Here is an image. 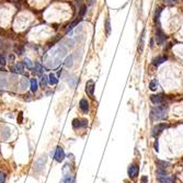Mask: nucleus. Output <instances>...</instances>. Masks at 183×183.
Segmentation results:
<instances>
[{
  "mask_svg": "<svg viewBox=\"0 0 183 183\" xmlns=\"http://www.w3.org/2000/svg\"><path fill=\"white\" fill-rule=\"evenodd\" d=\"M79 109L80 111L84 113V114H88L90 111V105H89V102L87 101V99H81L80 102H79Z\"/></svg>",
  "mask_w": 183,
  "mask_h": 183,
  "instance_id": "7",
  "label": "nucleus"
},
{
  "mask_svg": "<svg viewBox=\"0 0 183 183\" xmlns=\"http://www.w3.org/2000/svg\"><path fill=\"white\" fill-rule=\"evenodd\" d=\"M150 101L155 105H160L163 102V94H161V93H159V94H151L150 95Z\"/></svg>",
  "mask_w": 183,
  "mask_h": 183,
  "instance_id": "9",
  "label": "nucleus"
},
{
  "mask_svg": "<svg viewBox=\"0 0 183 183\" xmlns=\"http://www.w3.org/2000/svg\"><path fill=\"white\" fill-rule=\"evenodd\" d=\"M86 10H87V9H86V6H82V7H81V10H80V17H81V18L85 15Z\"/></svg>",
  "mask_w": 183,
  "mask_h": 183,
  "instance_id": "29",
  "label": "nucleus"
},
{
  "mask_svg": "<svg viewBox=\"0 0 183 183\" xmlns=\"http://www.w3.org/2000/svg\"><path fill=\"white\" fill-rule=\"evenodd\" d=\"M23 62H24V65H25L28 68H32V62H31L29 58H24Z\"/></svg>",
  "mask_w": 183,
  "mask_h": 183,
  "instance_id": "26",
  "label": "nucleus"
},
{
  "mask_svg": "<svg viewBox=\"0 0 183 183\" xmlns=\"http://www.w3.org/2000/svg\"><path fill=\"white\" fill-rule=\"evenodd\" d=\"M166 40H167V35L163 33V31L161 29L158 28L157 31H156V42L158 43L159 45H162L163 43L166 42Z\"/></svg>",
  "mask_w": 183,
  "mask_h": 183,
  "instance_id": "5",
  "label": "nucleus"
},
{
  "mask_svg": "<svg viewBox=\"0 0 183 183\" xmlns=\"http://www.w3.org/2000/svg\"><path fill=\"white\" fill-rule=\"evenodd\" d=\"M139 183H148V176H143L141 178V182Z\"/></svg>",
  "mask_w": 183,
  "mask_h": 183,
  "instance_id": "28",
  "label": "nucleus"
},
{
  "mask_svg": "<svg viewBox=\"0 0 183 183\" xmlns=\"http://www.w3.org/2000/svg\"><path fill=\"white\" fill-rule=\"evenodd\" d=\"M167 113H168V106L167 105H156L150 111V117L155 122L162 121L167 117Z\"/></svg>",
  "mask_w": 183,
  "mask_h": 183,
  "instance_id": "1",
  "label": "nucleus"
},
{
  "mask_svg": "<svg viewBox=\"0 0 183 183\" xmlns=\"http://www.w3.org/2000/svg\"><path fill=\"white\" fill-rule=\"evenodd\" d=\"M157 88H158V81L154 79V80H151L150 81V84H149V89L151 90V91H156L157 90Z\"/></svg>",
  "mask_w": 183,
  "mask_h": 183,
  "instance_id": "19",
  "label": "nucleus"
},
{
  "mask_svg": "<svg viewBox=\"0 0 183 183\" xmlns=\"http://www.w3.org/2000/svg\"><path fill=\"white\" fill-rule=\"evenodd\" d=\"M6 63H7V60H6L5 56L2 54H0V66H5Z\"/></svg>",
  "mask_w": 183,
  "mask_h": 183,
  "instance_id": "27",
  "label": "nucleus"
},
{
  "mask_svg": "<svg viewBox=\"0 0 183 183\" xmlns=\"http://www.w3.org/2000/svg\"><path fill=\"white\" fill-rule=\"evenodd\" d=\"M30 88H31V91L33 92V93H35L37 91V89H38V84H37V80L36 79H31V81H30Z\"/></svg>",
  "mask_w": 183,
  "mask_h": 183,
  "instance_id": "14",
  "label": "nucleus"
},
{
  "mask_svg": "<svg viewBox=\"0 0 183 183\" xmlns=\"http://www.w3.org/2000/svg\"><path fill=\"white\" fill-rule=\"evenodd\" d=\"M154 147H155V150H156V151L158 152V151H159V149H158V141H155V146H154Z\"/></svg>",
  "mask_w": 183,
  "mask_h": 183,
  "instance_id": "32",
  "label": "nucleus"
},
{
  "mask_svg": "<svg viewBox=\"0 0 183 183\" xmlns=\"http://www.w3.org/2000/svg\"><path fill=\"white\" fill-rule=\"evenodd\" d=\"M166 60H167V57H166V56H159V57H157V58H155V59H154L152 65H154V66H156V67H158L159 65L163 64L164 62H166Z\"/></svg>",
  "mask_w": 183,
  "mask_h": 183,
  "instance_id": "13",
  "label": "nucleus"
},
{
  "mask_svg": "<svg viewBox=\"0 0 183 183\" xmlns=\"http://www.w3.org/2000/svg\"><path fill=\"white\" fill-rule=\"evenodd\" d=\"M54 159L57 162H62L65 159V151H64V149L60 146H58L55 149V151H54Z\"/></svg>",
  "mask_w": 183,
  "mask_h": 183,
  "instance_id": "4",
  "label": "nucleus"
},
{
  "mask_svg": "<svg viewBox=\"0 0 183 183\" xmlns=\"http://www.w3.org/2000/svg\"><path fill=\"white\" fill-rule=\"evenodd\" d=\"M14 50L17 52L18 55H22L23 52H24V47H23V46H15V47H14Z\"/></svg>",
  "mask_w": 183,
  "mask_h": 183,
  "instance_id": "23",
  "label": "nucleus"
},
{
  "mask_svg": "<svg viewBox=\"0 0 183 183\" xmlns=\"http://www.w3.org/2000/svg\"><path fill=\"white\" fill-rule=\"evenodd\" d=\"M138 172H139V167H138L136 163L129 164L128 170H127V173H128V176H129L131 179H136L137 176H138Z\"/></svg>",
  "mask_w": 183,
  "mask_h": 183,
  "instance_id": "3",
  "label": "nucleus"
},
{
  "mask_svg": "<svg viewBox=\"0 0 183 183\" xmlns=\"http://www.w3.org/2000/svg\"><path fill=\"white\" fill-rule=\"evenodd\" d=\"M76 81H77V80H76V79H75V78H71L70 80H68V84H69V82H70V84H71V86H72V87H75V82H76Z\"/></svg>",
  "mask_w": 183,
  "mask_h": 183,
  "instance_id": "30",
  "label": "nucleus"
},
{
  "mask_svg": "<svg viewBox=\"0 0 183 183\" xmlns=\"http://www.w3.org/2000/svg\"><path fill=\"white\" fill-rule=\"evenodd\" d=\"M167 5H173L174 3V0H163Z\"/></svg>",
  "mask_w": 183,
  "mask_h": 183,
  "instance_id": "31",
  "label": "nucleus"
},
{
  "mask_svg": "<svg viewBox=\"0 0 183 183\" xmlns=\"http://www.w3.org/2000/svg\"><path fill=\"white\" fill-rule=\"evenodd\" d=\"M156 164L158 167V169H163L166 170L168 167H170V162L168 161H163V160H157L156 161Z\"/></svg>",
  "mask_w": 183,
  "mask_h": 183,
  "instance_id": "12",
  "label": "nucleus"
},
{
  "mask_svg": "<svg viewBox=\"0 0 183 183\" xmlns=\"http://www.w3.org/2000/svg\"><path fill=\"white\" fill-rule=\"evenodd\" d=\"M75 182V176L74 174H65L64 176V179H63V182L62 183H74Z\"/></svg>",
  "mask_w": 183,
  "mask_h": 183,
  "instance_id": "15",
  "label": "nucleus"
},
{
  "mask_svg": "<svg viewBox=\"0 0 183 183\" xmlns=\"http://www.w3.org/2000/svg\"><path fill=\"white\" fill-rule=\"evenodd\" d=\"M105 31H106V34L110 35L111 33V24H110V18L107 17L105 20Z\"/></svg>",
  "mask_w": 183,
  "mask_h": 183,
  "instance_id": "21",
  "label": "nucleus"
},
{
  "mask_svg": "<svg viewBox=\"0 0 183 183\" xmlns=\"http://www.w3.org/2000/svg\"><path fill=\"white\" fill-rule=\"evenodd\" d=\"M6 178H7L6 173H5V172H2V171H0V183H5Z\"/></svg>",
  "mask_w": 183,
  "mask_h": 183,
  "instance_id": "25",
  "label": "nucleus"
},
{
  "mask_svg": "<svg viewBox=\"0 0 183 183\" xmlns=\"http://www.w3.org/2000/svg\"><path fill=\"white\" fill-rule=\"evenodd\" d=\"M157 180L159 183H173L174 182V176L166 174V176H157Z\"/></svg>",
  "mask_w": 183,
  "mask_h": 183,
  "instance_id": "11",
  "label": "nucleus"
},
{
  "mask_svg": "<svg viewBox=\"0 0 183 183\" xmlns=\"http://www.w3.org/2000/svg\"><path fill=\"white\" fill-rule=\"evenodd\" d=\"M57 82H58V79L55 77V75L54 74H50L48 76V84L49 85H56Z\"/></svg>",
  "mask_w": 183,
  "mask_h": 183,
  "instance_id": "18",
  "label": "nucleus"
},
{
  "mask_svg": "<svg viewBox=\"0 0 183 183\" xmlns=\"http://www.w3.org/2000/svg\"><path fill=\"white\" fill-rule=\"evenodd\" d=\"M45 162H46V157H45V156L38 158V159L36 160L35 164H34V170H35V171H41V170L44 168Z\"/></svg>",
  "mask_w": 183,
  "mask_h": 183,
  "instance_id": "10",
  "label": "nucleus"
},
{
  "mask_svg": "<svg viewBox=\"0 0 183 183\" xmlns=\"http://www.w3.org/2000/svg\"><path fill=\"white\" fill-rule=\"evenodd\" d=\"M168 127V125H166V124H163V123H161V124H157V125H155L154 126V128H152V136H155V137H157L158 135H160Z\"/></svg>",
  "mask_w": 183,
  "mask_h": 183,
  "instance_id": "8",
  "label": "nucleus"
},
{
  "mask_svg": "<svg viewBox=\"0 0 183 183\" xmlns=\"http://www.w3.org/2000/svg\"><path fill=\"white\" fill-rule=\"evenodd\" d=\"M35 66H36V68L33 70V72H34L35 75H40V76H41V75L43 74V67L38 63H36Z\"/></svg>",
  "mask_w": 183,
  "mask_h": 183,
  "instance_id": "20",
  "label": "nucleus"
},
{
  "mask_svg": "<svg viewBox=\"0 0 183 183\" xmlns=\"http://www.w3.org/2000/svg\"><path fill=\"white\" fill-rule=\"evenodd\" d=\"M13 71L14 72H17V74H23V71H24L23 65H22V64H17V65L14 66Z\"/></svg>",
  "mask_w": 183,
  "mask_h": 183,
  "instance_id": "17",
  "label": "nucleus"
},
{
  "mask_svg": "<svg viewBox=\"0 0 183 183\" xmlns=\"http://www.w3.org/2000/svg\"><path fill=\"white\" fill-rule=\"evenodd\" d=\"M72 65H74L72 55H69V56L66 57V59H65V66H66L67 68H71V67H72Z\"/></svg>",
  "mask_w": 183,
  "mask_h": 183,
  "instance_id": "16",
  "label": "nucleus"
},
{
  "mask_svg": "<svg viewBox=\"0 0 183 183\" xmlns=\"http://www.w3.org/2000/svg\"><path fill=\"white\" fill-rule=\"evenodd\" d=\"M88 126V121L86 119H75L72 121V128L74 129H81V128H86Z\"/></svg>",
  "mask_w": 183,
  "mask_h": 183,
  "instance_id": "2",
  "label": "nucleus"
},
{
  "mask_svg": "<svg viewBox=\"0 0 183 183\" xmlns=\"http://www.w3.org/2000/svg\"><path fill=\"white\" fill-rule=\"evenodd\" d=\"M94 88H95V82L93 80H89L86 85V92L90 98H94Z\"/></svg>",
  "mask_w": 183,
  "mask_h": 183,
  "instance_id": "6",
  "label": "nucleus"
},
{
  "mask_svg": "<svg viewBox=\"0 0 183 183\" xmlns=\"http://www.w3.org/2000/svg\"><path fill=\"white\" fill-rule=\"evenodd\" d=\"M27 87H28V79H27V78H22L21 79V88L24 90V89H27Z\"/></svg>",
  "mask_w": 183,
  "mask_h": 183,
  "instance_id": "24",
  "label": "nucleus"
},
{
  "mask_svg": "<svg viewBox=\"0 0 183 183\" xmlns=\"http://www.w3.org/2000/svg\"><path fill=\"white\" fill-rule=\"evenodd\" d=\"M47 84H48V77L43 75V77L41 78V86H42V88H45L47 86Z\"/></svg>",
  "mask_w": 183,
  "mask_h": 183,
  "instance_id": "22",
  "label": "nucleus"
}]
</instances>
